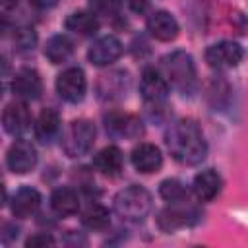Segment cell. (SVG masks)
<instances>
[{
	"label": "cell",
	"instance_id": "obj_16",
	"mask_svg": "<svg viewBox=\"0 0 248 248\" xmlns=\"http://www.w3.org/2000/svg\"><path fill=\"white\" fill-rule=\"evenodd\" d=\"M39 205H41V194L31 186L19 188L12 198V213L16 217H29L39 209Z\"/></svg>",
	"mask_w": 248,
	"mask_h": 248
},
{
	"label": "cell",
	"instance_id": "obj_9",
	"mask_svg": "<svg viewBox=\"0 0 248 248\" xmlns=\"http://www.w3.org/2000/svg\"><path fill=\"white\" fill-rule=\"evenodd\" d=\"M120 54H122V43L114 35H105L91 45L87 58L95 66H107L112 64Z\"/></svg>",
	"mask_w": 248,
	"mask_h": 248
},
{
	"label": "cell",
	"instance_id": "obj_28",
	"mask_svg": "<svg viewBox=\"0 0 248 248\" xmlns=\"http://www.w3.org/2000/svg\"><path fill=\"white\" fill-rule=\"evenodd\" d=\"M147 0H128V6L132 8V12H136V14H141V12H145L147 10Z\"/></svg>",
	"mask_w": 248,
	"mask_h": 248
},
{
	"label": "cell",
	"instance_id": "obj_20",
	"mask_svg": "<svg viewBox=\"0 0 248 248\" xmlns=\"http://www.w3.org/2000/svg\"><path fill=\"white\" fill-rule=\"evenodd\" d=\"M72 52H74V43H72L66 35H54V37H50V39L46 41L45 56H46L52 64L66 62Z\"/></svg>",
	"mask_w": 248,
	"mask_h": 248
},
{
	"label": "cell",
	"instance_id": "obj_2",
	"mask_svg": "<svg viewBox=\"0 0 248 248\" xmlns=\"http://www.w3.org/2000/svg\"><path fill=\"white\" fill-rule=\"evenodd\" d=\"M114 211L132 223H140L147 217L151 211V196L145 188L132 184L124 190H120L114 198Z\"/></svg>",
	"mask_w": 248,
	"mask_h": 248
},
{
	"label": "cell",
	"instance_id": "obj_12",
	"mask_svg": "<svg viewBox=\"0 0 248 248\" xmlns=\"http://www.w3.org/2000/svg\"><path fill=\"white\" fill-rule=\"evenodd\" d=\"M132 165H134L136 170L149 174V172H155V170L161 169L163 155H161L157 145H153V143H140L132 151Z\"/></svg>",
	"mask_w": 248,
	"mask_h": 248
},
{
	"label": "cell",
	"instance_id": "obj_15",
	"mask_svg": "<svg viewBox=\"0 0 248 248\" xmlns=\"http://www.w3.org/2000/svg\"><path fill=\"white\" fill-rule=\"evenodd\" d=\"M221 186H223V180L219 176L217 170L213 169H207V170H202L194 176V194L202 200V202H209L213 200L219 192H221Z\"/></svg>",
	"mask_w": 248,
	"mask_h": 248
},
{
	"label": "cell",
	"instance_id": "obj_17",
	"mask_svg": "<svg viewBox=\"0 0 248 248\" xmlns=\"http://www.w3.org/2000/svg\"><path fill=\"white\" fill-rule=\"evenodd\" d=\"M60 134V116L52 108L41 110L37 122H35V136L43 143H50Z\"/></svg>",
	"mask_w": 248,
	"mask_h": 248
},
{
	"label": "cell",
	"instance_id": "obj_13",
	"mask_svg": "<svg viewBox=\"0 0 248 248\" xmlns=\"http://www.w3.org/2000/svg\"><path fill=\"white\" fill-rule=\"evenodd\" d=\"M141 122L134 114H110L107 118V132L114 138L134 140L141 134Z\"/></svg>",
	"mask_w": 248,
	"mask_h": 248
},
{
	"label": "cell",
	"instance_id": "obj_22",
	"mask_svg": "<svg viewBox=\"0 0 248 248\" xmlns=\"http://www.w3.org/2000/svg\"><path fill=\"white\" fill-rule=\"evenodd\" d=\"M81 221H83V225H85L87 229H91V231H103V229H107L108 223H110V213H108L107 207L95 203V205H91V207L83 213Z\"/></svg>",
	"mask_w": 248,
	"mask_h": 248
},
{
	"label": "cell",
	"instance_id": "obj_24",
	"mask_svg": "<svg viewBox=\"0 0 248 248\" xmlns=\"http://www.w3.org/2000/svg\"><path fill=\"white\" fill-rule=\"evenodd\" d=\"M14 45L17 52H27L33 50V46L37 45V35L31 27H17L14 31Z\"/></svg>",
	"mask_w": 248,
	"mask_h": 248
},
{
	"label": "cell",
	"instance_id": "obj_14",
	"mask_svg": "<svg viewBox=\"0 0 248 248\" xmlns=\"http://www.w3.org/2000/svg\"><path fill=\"white\" fill-rule=\"evenodd\" d=\"M147 31L159 41H172L178 35V23L169 12H155L147 19Z\"/></svg>",
	"mask_w": 248,
	"mask_h": 248
},
{
	"label": "cell",
	"instance_id": "obj_4",
	"mask_svg": "<svg viewBox=\"0 0 248 248\" xmlns=\"http://www.w3.org/2000/svg\"><path fill=\"white\" fill-rule=\"evenodd\" d=\"M60 143L68 157L85 155L95 143V126L89 120H74L62 132Z\"/></svg>",
	"mask_w": 248,
	"mask_h": 248
},
{
	"label": "cell",
	"instance_id": "obj_21",
	"mask_svg": "<svg viewBox=\"0 0 248 248\" xmlns=\"http://www.w3.org/2000/svg\"><path fill=\"white\" fill-rule=\"evenodd\" d=\"M66 29L78 35H93L99 29V21L89 12H74L66 19Z\"/></svg>",
	"mask_w": 248,
	"mask_h": 248
},
{
	"label": "cell",
	"instance_id": "obj_8",
	"mask_svg": "<svg viewBox=\"0 0 248 248\" xmlns=\"http://www.w3.org/2000/svg\"><path fill=\"white\" fill-rule=\"evenodd\" d=\"M140 93L147 103H163L169 95V81L153 68H145L140 79Z\"/></svg>",
	"mask_w": 248,
	"mask_h": 248
},
{
	"label": "cell",
	"instance_id": "obj_29",
	"mask_svg": "<svg viewBox=\"0 0 248 248\" xmlns=\"http://www.w3.org/2000/svg\"><path fill=\"white\" fill-rule=\"evenodd\" d=\"M29 4L39 10H46V8H52L56 4V0H29Z\"/></svg>",
	"mask_w": 248,
	"mask_h": 248
},
{
	"label": "cell",
	"instance_id": "obj_26",
	"mask_svg": "<svg viewBox=\"0 0 248 248\" xmlns=\"http://www.w3.org/2000/svg\"><path fill=\"white\" fill-rule=\"evenodd\" d=\"M122 0H89V8L95 16H114L118 14Z\"/></svg>",
	"mask_w": 248,
	"mask_h": 248
},
{
	"label": "cell",
	"instance_id": "obj_7",
	"mask_svg": "<svg viewBox=\"0 0 248 248\" xmlns=\"http://www.w3.org/2000/svg\"><path fill=\"white\" fill-rule=\"evenodd\" d=\"M6 165L16 174H25L37 165V151L29 141L16 140L6 155Z\"/></svg>",
	"mask_w": 248,
	"mask_h": 248
},
{
	"label": "cell",
	"instance_id": "obj_6",
	"mask_svg": "<svg viewBox=\"0 0 248 248\" xmlns=\"http://www.w3.org/2000/svg\"><path fill=\"white\" fill-rule=\"evenodd\" d=\"M87 81L81 68H68L56 78V91L68 103H79L85 97Z\"/></svg>",
	"mask_w": 248,
	"mask_h": 248
},
{
	"label": "cell",
	"instance_id": "obj_30",
	"mask_svg": "<svg viewBox=\"0 0 248 248\" xmlns=\"http://www.w3.org/2000/svg\"><path fill=\"white\" fill-rule=\"evenodd\" d=\"M0 4H2V10L8 12V10H12V8L17 6V0H0Z\"/></svg>",
	"mask_w": 248,
	"mask_h": 248
},
{
	"label": "cell",
	"instance_id": "obj_3",
	"mask_svg": "<svg viewBox=\"0 0 248 248\" xmlns=\"http://www.w3.org/2000/svg\"><path fill=\"white\" fill-rule=\"evenodd\" d=\"M163 70L169 81L182 93L192 91V87L196 85V66L192 56L184 50H174L167 54L163 58Z\"/></svg>",
	"mask_w": 248,
	"mask_h": 248
},
{
	"label": "cell",
	"instance_id": "obj_18",
	"mask_svg": "<svg viewBox=\"0 0 248 248\" xmlns=\"http://www.w3.org/2000/svg\"><path fill=\"white\" fill-rule=\"evenodd\" d=\"M93 165L97 167V170H101L107 176H116L122 170V151L116 145H108L105 149H101L95 157H93Z\"/></svg>",
	"mask_w": 248,
	"mask_h": 248
},
{
	"label": "cell",
	"instance_id": "obj_1",
	"mask_svg": "<svg viewBox=\"0 0 248 248\" xmlns=\"http://www.w3.org/2000/svg\"><path fill=\"white\" fill-rule=\"evenodd\" d=\"M165 141L170 155L182 165H198L207 155V143L203 140V134L192 118H182L174 122L169 128Z\"/></svg>",
	"mask_w": 248,
	"mask_h": 248
},
{
	"label": "cell",
	"instance_id": "obj_5",
	"mask_svg": "<svg viewBox=\"0 0 248 248\" xmlns=\"http://www.w3.org/2000/svg\"><path fill=\"white\" fill-rule=\"evenodd\" d=\"M244 56V50L234 41H221L205 50V62L215 70H227L236 66Z\"/></svg>",
	"mask_w": 248,
	"mask_h": 248
},
{
	"label": "cell",
	"instance_id": "obj_23",
	"mask_svg": "<svg viewBox=\"0 0 248 248\" xmlns=\"http://www.w3.org/2000/svg\"><path fill=\"white\" fill-rule=\"evenodd\" d=\"M159 194H161L163 200H167V202H170V203H180V202H184L186 196H188V194H186V188H184L182 182L176 180V178H167V180H163L161 186H159Z\"/></svg>",
	"mask_w": 248,
	"mask_h": 248
},
{
	"label": "cell",
	"instance_id": "obj_19",
	"mask_svg": "<svg viewBox=\"0 0 248 248\" xmlns=\"http://www.w3.org/2000/svg\"><path fill=\"white\" fill-rule=\"evenodd\" d=\"M50 207L62 217L74 215L79 207V198L72 188H56L50 196Z\"/></svg>",
	"mask_w": 248,
	"mask_h": 248
},
{
	"label": "cell",
	"instance_id": "obj_27",
	"mask_svg": "<svg viewBox=\"0 0 248 248\" xmlns=\"http://www.w3.org/2000/svg\"><path fill=\"white\" fill-rule=\"evenodd\" d=\"M52 244H54V238H52L50 234H46V232H43V234H33V236H29V238L25 240V246H27V248L52 246Z\"/></svg>",
	"mask_w": 248,
	"mask_h": 248
},
{
	"label": "cell",
	"instance_id": "obj_10",
	"mask_svg": "<svg viewBox=\"0 0 248 248\" xmlns=\"http://www.w3.org/2000/svg\"><path fill=\"white\" fill-rule=\"evenodd\" d=\"M12 91H14L16 97H19L23 101H35V99H39V95L43 91V83H41L39 74L35 70H31V68H21L14 76Z\"/></svg>",
	"mask_w": 248,
	"mask_h": 248
},
{
	"label": "cell",
	"instance_id": "obj_11",
	"mask_svg": "<svg viewBox=\"0 0 248 248\" xmlns=\"http://www.w3.org/2000/svg\"><path fill=\"white\" fill-rule=\"evenodd\" d=\"M2 124L10 136H21L23 132H27L31 124V114L25 103H19V101L10 103L2 112Z\"/></svg>",
	"mask_w": 248,
	"mask_h": 248
},
{
	"label": "cell",
	"instance_id": "obj_25",
	"mask_svg": "<svg viewBox=\"0 0 248 248\" xmlns=\"http://www.w3.org/2000/svg\"><path fill=\"white\" fill-rule=\"evenodd\" d=\"M186 217H188V215H186L184 211H178L176 207H170V209H165V211H161L159 223H161V227H163V229L170 231V229H176V227L184 225V223L188 221Z\"/></svg>",
	"mask_w": 248,
	"mask_h": 248
}]
</instances>
